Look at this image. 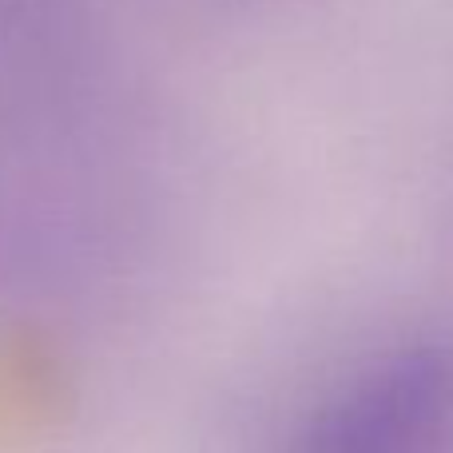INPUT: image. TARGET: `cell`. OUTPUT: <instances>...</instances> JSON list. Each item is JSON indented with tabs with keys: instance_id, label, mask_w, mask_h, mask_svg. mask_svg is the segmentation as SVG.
Here are the masks:
<instances>
[{
	"instance_id": "obj_1",
	"label": "cell",
	"mask_w": 453,
	"mask_h": 453,
	"mask_svg": "<svg viewBox=\"0 0 453 453\" xmlns=\"http://www.w3.org/2000/svg\"><path fill=\"white\" fill-rule=\"evenodd\" d=\"M298 453H453V354L378 358L314 410Z\"/></svg>"
}]
</instances>
